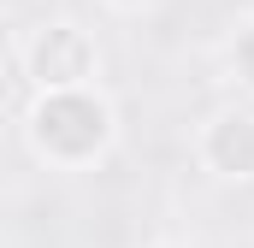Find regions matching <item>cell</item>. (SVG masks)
<instances>
[{"label": "cell", "instance_id": "5", "mask_svg": "<svg viewBox=\"0 0 254 248\" xmlns=\"http://www.w3.org/2000/svg\"><path fill=\"white\" fill-rule=\"evenodd\" d=\"M113 6H142V0H113Z\"/></svg>", "mask_w": 254, "mask_h": 248}, {"label": "cell", "instance_id": "3", "mask_svg": "<svg viewBox=\"0 0 254 248\" xmlns=\"http://www.w3.org/2000/svg\"><path fill=\"white\" fill-rule=\"evenodd\" d=\"M201 154L219 178H254V113H219L201 136Z\"/></svg>", "mask_w": 254, "mask_h": 248}, {"label": "cell", "instance_id": "2", "mask_svg": "<svg viewBox=\"0 0 254 248\" xmlns=\"http://www.w3.org/2000/svg\"><path fill=\"white\" fill-rule=\"evenodd\" d=\"M18 42H24V36H18ZM24 65H30V77H36L42 95H65V89H89V77H95V48H89V36H83L77 24H48L42 48H36V54L24 48Z\"/></svg>", "mask_w": 254, "mask_h": 248}, {"label": "cell", "instance_id": "1", "mask_svg": "<svg viewBox=\"0 0 254 248\" xmlns=\"http://www.w3.org/2000/svg\"><path fill=\"white\" fill-rule=\"evenodd\" d=\"M107 130H113V113H107V101L89 95V89L42 95V101H36V124H30V136H36V148H42L48 160H77V148H83V160L101 154V148H107Z\"/></svg>", "mask_w": 254, "mask_h": 248}, {"label": "cell", "instance_id": "4", "mask_svg": "<svg viewBox=\"0 0 254 248\" xmlns=\"http://www.w3.org/2000/svg\"><path fill=\"white\" fill-rule=\"evenodd\" d=\"M237 65H243V77L254 83V24H243V36H237Z\"/></svg>", "mask_w": 254, "mask_h": 248}]
</instances>
